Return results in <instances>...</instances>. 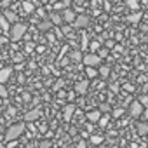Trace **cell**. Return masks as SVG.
Returning a JSON list of instances; mask_svg holds the SVG:
<instances>
[{
  "instance_id": "7",
  "label": "cell",
  "mask_w": 148,
  "mask_h": 148,
  "mask_svg": "<svg viewBox=\"0 0 148 148\" xmlns=\"http://www.w3.org/2000/svg\"><path fill=\"white\" fill-rule=\"evenodd\" d=\"M87 87H89V82L87 80H80L75 84V92L77 94H86L87 92Z\"/></svg>"
},
{
  "instance_id": "8",
  "label": "cell",
  "mask_w": 148,
  "mask_h": 148,
  "mask_svg": "<svg viewBox=\"0 0 148 148\" xmlns=\"http://www.w3.org/2000/svg\"><path fill=\"white\" fill-rule=\"evenodd\" d=\"M11 73H12V70H11V68H0V84H2V86L9 80Z\"/></svg>"
},
{
  "instance_id": "28",
  "label": "cell",
  "mask_w": 148,
  "mask_h": 148,
  "mask_svg": "<svg viewBox=\"0 0 148 148\" xmlns=\"http://www.w3.org/2000/svg\"><path fill=\"white\" fill-rule=\"evenodd\" d=\"M0 96H2V98H7V89H5V86H2V84H0Z\"/></svg>"
},
{
  "instance_id": "26",
  "label": "cell",
  "mask_w": 148,
  "mask_h": 148,
  "mask_svg": "<svg viewBox=\"0 0 148 148\" xmlns=\"http://www.w3.org/2000/svg\"><path fill=\"white\" fill-rule=\"evenodd\" d=\"M138 101H139V105H141V106H146V105H148V96L145 94V96H141Z\"/></svg>"
},
{
  "instance_id": "14",
  "label": "cell",
  "mask_w": 148,
  "mask_h": 148,
  "mask_svg": "<svg viewBox=\"0 0 148 148\" xmlns=\"http://www.w3.org/2000/svg\"><path fill=\"white\" fill-rule=\"evenodd\" d=\"M4 18H5L9 23H12V25H14V23H16V19H18L16 12H14L12 9H7V11H5V14H4Z\"/></svg>"
},
{
  "instance_id": "11",
  "label": "cell",
  "mask_w": 148,
  "mask_h": 148,
  "mask_svg": "<svg viewBox=\"0 0 148 148\" xmlns=\"http://www.w3.org/2000/svg\"><path fill=\"white\" fill-rule=\"evenodd\" d=\"M52 26H54V25H52V23H51L49 19H42V21H40V23L37 25V28H38L40 32H49V30H51Z\"/></svg>"
},
{
  "instance_id": "21",
  "label": "cell",
  "mask_w": 148,
  "mask_h": 148,
  "mask_svg": "<svg viewBox=\"0 0 148 148\" xmlns=\"http://www.w3.org/2000/svg\"><path fill=\"white\" fill-rule=\"evenodd\" d=\"M0 28H4V30L9 33V30H11V25H9V21H7L5 18H0Z\"/></svg>"
},
{
  "instance_id": "17",
  "label": "cell",
  "mask_w": 148,
  "mask_h": 148,
  "mask_svg": "<svg viewBox=\"0 0 148 148\" xmlns=\"http://www.w3.org/2000/svg\"><path fill=\"white\" fill-rule=\"evenodd\" d=\"M23 9H25V12H28V14L35 12V5H33L32 2H28V0H25V2H23Z\"/></svg>"
},
{
  "instance_id": "30",
  "label": "cell",
  "mask_w": 148,
  "mask_h": 148,
  "mask_svg": "<svg viewBox=\"0 0 148 148\" xmlns=\"http://www.w3.org/2000/svg\"><path fill=\"white\" fill-rule=\"evenodd\" d=\"M106 124H108V115H105V117L101 115V119H99V125H106Z\"/></svg>"
},
{
  "instance_id": "32",
  "label": "cell",
  "mask_w": 148,
  "mask_h": 148,
  "mask_svg": "<svg viewBox=\"0 0 148 148\" xmlns=\"http://www.w3.org/2000/svg\"><path fill=\"white\" fill-rule=\"evenodd\" d=\"M87 45H89V38L84 37V38H82V49H87Z\"/></svg>"
},
{
  "instance_id": "3",
  "label": "cell",
  "mask_w": 148,
  "mask_h": 148,
  "mask_svg": "<svg viewBox=\"0 0 148 148\" xmlns=\"http://www.w3.org/2000/svg\"><path fill=\"white\" fill-rule=\"evenodd\" d=\"M82 61H84V64L86 66H91V68H94V66H99L101 64V59H99V56L98 54H86L84 58H82Z\"/></svg>"
},
{
  "instance_id": "24",
  "label": "cell",
  "mask_w": 148,
  "mask_h": 148,
  "mask_svg": "<svg viewBox=\"0 0 148 148\" xmlns=\"http://www.w3.org/2000/svg\"><path fill=\"white\" fill-rule=\"evenodd\" d=\"M89 49L92 51V54H96V51L99 49V42H98V40H94V42H91V45H89Z\"/></svg>"
},
{
  "instance_id": "9",
  "label": "cell",
  "mask_w": 148,
  "mask_h": 148,
  "mask_svg": "<svg viewBox=\"0 0 148 148\" xmlns=\"http://www.w3.org/2000/svg\"><path fill=\"white\" fill-rule=\"evenodd\" d=\"M40 117V110L38 108H33V110H30L26 115H25V120L26 122H33V120H37Z\"/></svg>"
},
{
  "instance_id": "1",
  "label": "cell",
  "mask_w": 148,
  "mask_h": 148,
  "mask_svg": "<svg viewBox=\"0 0 148 148\" xmlns=\"http://www.w3.org/2000/svg\"><path fill=\"white\" fill-rule=\"evenodd\" d=\"M25 122H16V124H12V125H9L7 127V132H5V139L7 141H12V139H16V138H19L23 132H25Z\"/></svg>"
},
{
  "instance_id": "10",
  "label": "cell",
  "mask_w": 148,
  "mask_h": 148,
  "mask_svg": "<svg viewBox=\"0 0 148 148\" xmlns=\"http://www.w3.org/2000/svg\"><path fill=\"white\" fill-rule=\"evenodd\" d=\"M63 117H64V120L66 122H70L71 120V117H73V113H75V106H73V105H66L64 106V110H63Z\"/></svg>"
},
{
  "instance_id": "35",
  "label": "cell",
  "mask_w": 148,
  "mask_h": 148,
  "mask_svg": "<svg viewBox=\"0 0 148 148\" xmlns=\"http://www.w3.org/2000/svg\"><path fill=\"white\" fill-rule=\"evenodd\" d=\"M110 47H113V42H112V40L106 42V49H110Z\"/></svg>"
},
{
  "instance_id": "2",
  "label": "cell",
  "mask_w": 148,
  "mask_h": 148,
  "mask_svg": "<svg viewBox=\"0 0 148 148\" xmlns=\"http://www.w3.org/2000/svg\"><path fill=\"white\" fill-rule=\"evenodd\" d=\"M25 33H26V25H23V23H14V25H11L9 37H11L12 40H19V38H23Z\"/></svg>"
},
{
  "instance_id": "18",
  "label": "cell",
  "mask_w": 148,
  "mask_h": 148,
  "mask_svg": "<svg viewBox=\"0 0 148 148\" xmlns=\"http://www.w3.org/2000/svg\"><path fill=\"white\" fill-rule=\"evenodd\" d=\"M86 75H87L89 79H94V77H98V71H96V68L86 66Z\"/></svg>"
},
{
  "instance_id": "19",
  "label": "cell",
  "mask_w": 148,
  "mask_h": 148,
  "mask_svg": "<svg viewBox=\"0 0 148 148\" xmlns=\"http://www.w3.org/2000/svg\"><path fill=\"white\" fill-rule=\"evenodd\" d=\"M98 73H99L103 79H106V77L110 75V66H106V64H105V66H99V71H98Z\"/></svg>"
},
{
  "instance_id": "23",
  "label": "cell",
  "mask_w": 148,
  "mask_h": 148,
  "mask_svg": "<svg viewBox=\"0 0 148 148\" xmlns=\"http://www.w3.org/2000/svg\"><path fill=\"white\" fill-rule=\"evenodd\" d=\"M91 143H92V145H101V143H103V136H96V134L91 136Z\"/></svg>"
},
{
  "instance_id": "12",
  "label": "cell",
  "mask_w": 148,
  "mask_h": 148,
  "mask_svg": "<svg viewBox=\"0 0 148 148\" xmlns=\"http://www.w3.org/2000/svg\"><path fill=\"white\" fill-rule=\"evenodd\" d=\"M49 21H51L52 25H61V23H63V18H61L56 11H52V12L49 14Z\"/></svg>"
},
{
  "instance_id": "37",
  "label": "cell",
  "mask_w": 148,
  "mask_h": 148,
  "mask_svg": "<svg viewBox=\"0 0 148 148\" xmlns=\"http://www.w3.org/2000/svg\"><path fill=\"white\" fill-rule=\"evenodd\" d=\"M40 2H42V4H47V2H49V0H40Z\"/></svg>"
},
{
  "instance_id": "36",
  "label": "cell",
  "mask_w": 148,
  "mask_h": 148,
  "mask_svg": "<svg viewBox=\"0 0 148 148\" xmlns=\"http://www.w3.org/2000/svg\"><path fill=\"white\" fill-rule=\"evenodd\" d=\"M5 42H7V38H5V37H0V44H5Z\"/></svg>"
},
{
  "instance_id": "5",
  "label": "cell",
  "mask_w": 148,
  "mask_h": 148,
  "mask_svg": "<svg viewBox=\"0 0 148 148\" xmlns=\"http://www.w3.org/2000/svg\"><path fill=\"white\" fill-rule=\"evenodd\" d=\"M129 113H131V117H141V113H143V106L139 105V101H132L131 103V106H129Z\"/></svg>"
},
{
  "instance_id": "16",
  "label": "cell",
  "mask_w": 148,
  "mask_h": 148,
  "mask_svg": "<svg viewBox=\"0 0 148 148\" xmlns=\"http://www.w3.org/2000/svg\"><path fill=\"white\" fill-rule=\"evenodd\" d=\"M82 58H84V56H82L80 51H71V52H70V59H71V61H75V63L82 61Z\"/></svg>"
},
{
  "instance_id": "4",
  "label": "cell",
  "mask_w": 148,
  "mask_h": 148,
  "mask_svg": "<svg viewBox=\"0 0 148 148\" xmlns=\"http://www.w3.org/2000/svg\"><path fill=\"white\" fill-rule=\"evenodd\" d=\"M89 21H91V19H89V16L80 14V16H77V18H75V21L71 23V26H73V28H86V26L89 25Z\"/></svg>"
},
{
  "instance_id": "22",
  "label": "cell",
  "mask_w": 148,
  "mask_h": 148,
  "mask_svg": "<svg viewBox=\"0 0 148 148\" xmlns=\"http://www.w3.org/2000/svg\"><path fill=\"white\" fill-rule=\"evenodd\" d=\"M127 7H129V9H132V11H138V9H139L138 0H127Z\"/></svg>"
},
{
  "instance_id": "34",
  "label": "cell",
  "mask_w": 148,
  "mask_h": 148,
  "mask_svg": "<svg viewBox=\"0 0 148 148\" xmlns=\"http://www.w3.org/2000/svg\"><path fill=\"white\" fill-rule=\"evenodd\" d=\"M77 148H87L86 141H79V143H77Z\"/></svg>"
},
{
  "instance_id": "15",
  "label": "cell",
  "mask_w": 148,
  "mask_h": 148,
  "mask_svg": "<svg viewBox=\"0 0 148 148\" xmlns=\"http://www.w3.org/2000/svg\"><path fill=\"white\" fill-rule=\"evenodd\" d=\"M127 21H129V23H132V25L139 23V21H141V12H139V11H136V12L129 14V16H127Z\"/></svg>"
},
{
  "instance_id": "33",
  "label": "cell",
  "mask_w": 148,
  "mask_h": 148,
  "mask_svg": "<svg viewBox=\"0 0 148 148\" xmlns=\"http://www.w3.org/2000/svg\"><path fill=\"white\" fill-rule=\"evenodd\" d=\"M124 113V110L122 108H117V110H113V117H120Z\"/></svg>"
},
{
  "instance_id": "20",
  "label": "cell",
  "mask_w": 148,
  "mask_h": 148,
  "mask_svg": "<svg viewBox=\"0 0 148 148\" xmlns=\"http://www.w3.org/2000/svg\"><path fill=\"white\" fill-rule=\"evenodd\" d=\"M138 132H139L141 136L148 134V124H146V122H141V124L138 125Z\"/></svg>"
},
{
  "instance_id": "13",
  "label": "cell",
  "mask_w": 148,
  "mask_h": 148,
  "mask_svg": "<svg viewBox=\"0 0 148 148\" xmlns=\"http://www.w3.org/2000/svg\"><path fill=\"white\" fill-rule=\"evenodd\" d=\"M101 115H103V113H101L99 110H92V112H89V113H87V119H89L91 122H99Z\"/></svg>"
},
{
  "instance_id": "6",
  "label": "cell",
  "mask_w": 148,
  "mask_h": 148,
  "mask_svg": "<svg viewBox=\"0 0 148 148\" xmlns=\"http://www.w3.org/2000/svg\"><path fill=\"white\" fill-rule=\"evenodd\" d=\"M61 18H63V21H64V23H70V25H71L73 21H75L77 14L73 12L71 9H64V11H63V14H61Z\"/></svg>"
},
{
  "instance_id": "29",
  "label": "cell",
  "mask_w": 148,
  "mask_h": 148,
  "mask_svg": "<svg viewBox=\"0 0 148 148\" xmlns=\"http://www.w3.org/2000/svg\"><path fill=\"white\" fill-rule=\"evenodd\" d=\"M70 32H71V26H70V25H64V26L61 28V33H63V35H66V33H70Z\"/></svg>"
},
{
  "instance_id": "25",
  "label": "cell",
  "mask_w": 148,
  "mask_h": 148,
  "mask_svg": "<svg viewBox=\"0 0 148 148\" xmlns=\"http://www.w3.org/2000/svg\"><path fill=\"white\" fill-rule=\"evenodd\" d=\"M98 56H99V59H103V58H106V56H108V49H106V47H103V49H99V52H98Z\"/></svg>"
},
{
  "instance_id": "31",
  "label": "cell",
  "mask_w": 148,
  "mask_h": 148,
  "mask_svg": "<svg viewBox=\"0 0 148 148\" xmlns=\"http://www.w3.org/2000/svg\"><path fill=\"white\" fill-rule=\"evenodd\" d=\"M99 112H101V113L110 112V106H108V105H99Z\"/></svg>"
},
{
  "instance_id": "27",
  "label": "cell",
  "mask_w": 148,
  "mask_h": 148,
  "mask_svg": "<svg viewBox=\"0 0 148 148\" xmlns=\"http://www.w3.org/2000/svg\"><path fill=\"white\" fill-rule=\"evenodd\" d=\"M0 4H2V7L7 11V9L11 7V0H0Z\"/></svg>"
}]
</instances>
